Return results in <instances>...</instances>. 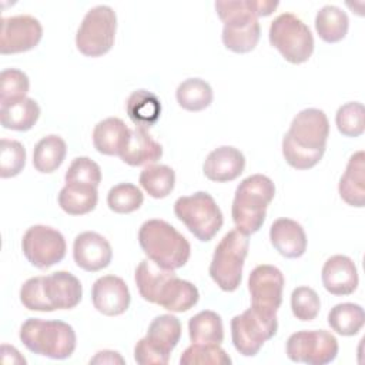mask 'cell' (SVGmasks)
Masks as SVG:
<instances>
[{"label": "cell", "instance_id": "83f0119b", "mask_svg": "<svg viewBox=\"0 0 365 365\" xmlns=\"http://www.w3.org/2000/svg\"><path fill=\"white\" fill-rule=\"evenodd\" d=\"M40 117V107L36 100L24 97L21 100L1 104L0 123L7 130L27 131Z\"/></svg>", "mask_w": 365, "mask_h": 365}, {"label": "cell", "instance_id": "8d00e7d4", "mask_svg": "<svg viewBox=\"0 0 365 365\" xmlns=\"http://www.w3.org/2000/svg\"><path fill=\"white\" fill-rule=\"evenodd\" d=\"M230 355L218 344H191L180 358L181 365H230Z\"/></svg>", "mask_w": 365, "mask_h": 365}, {"label": "cell", "instance_id": "cb8c5ba5", "mask_svg": "<svg viewBox=\"0 0 365 365\" xmlns=\"http://www.w3.org/2000/svg\"><path fill=\"white\" fill-rule=\"evenodd\" d=\"M163 155V147L157 143L145 128L135 127L131 130L125 147L123 148L120 158L133 167L150 165L158 161Z\"/></svg>", "mask_w": 365, "mask_h": 365}, {"label": "cell", "instance_id": "ba28073f", "mask_svg": "<svg viewBox=\"0 0 365 365\" xmlns=\"http://www.w3.org/2000/svg\"><path fill=\"white\" fill-rule=\"evenodd\" d=\"M269 43L292 64L305 63L314 51V37L309 27L295 14L282 13L269 26Z\"/></svg>", "mask_w": 365, "mask_h": 365}, {"label": "cell", "instance_id": "b9f144b4", "mask_svg": "<svg viewBox=\"0 0 365 365\" xmlns=\"http://www.w3.org/2000/svg\"><path fill=\"white\" fill-rule=\"evenodd\" d=\"M66 182H80L98 187L101 181L100 165L88 157H77L71 161L64 175Z\"/></svg>", "mask_w": 365, "mask_h": 365}, {"label": "cell", "instance_id": "5bb4252c", "mask_svg": "<svg viewBox=\"0 0 365 365\" xmlns=\"http://www.w3.org/2000/svg\"><path fill=\"white\" fill-rule=\"evenodd\" d=\"M43 37L41 23L29 14L1 19L0 53L16 54L34 48Z\"/></svg>", "mask_w": 365, "mask_h": 365}, {"label": "cell", "instance_id": "7a4b0ae2", "mask_svg": "<svg viewBox=\"0 0 365 365\" xmlns=\"http://www.w3.org/2000/svg\"><path fill=\"white\" fill-rule=\"evenodd\" d=\"M278 4V1L268 0L215 1L214 7L224 23L221 34L224 46L240 54L252 51L261 34L258 17L269 16Z\"/></svg>", "mask_w": 365, "mask_h": 365}, {"label": "cell", "instance_id": "6da1fadb", "mask_svg": "<svg viewBox=\"0 0 365 365\" xmlns=\"http://www.w3.org/2000/svg\"><path fill=\"white\" fill-rule=\"evenodd\" d=\"M329 135L327 114L319 108L301 110L282 138V155L297 170H308L322 158Z\"/></svg>", "mask_w": 365, "mask_h": 365}, {"label": "cell", "instance_id": "2e32d148", "mask_svg": "<svg viewBox=\"0 0 365 365\" xmlns=\"http://www.w3.org/2000/svg\"><path fill=\"white\" fill-rule=\"evenodd\" d=\"M91 301L94 308L107 317L124 314L131 302V295L123 278L104 275L96 279L91 288Z\"/></svg>", "mask_w": 365, "mask_h": 365}, {"label": "cell", "instance_id": "1f68e13d", "mask_svg": "<svg viewBox=\"0 0 365 365\" xmlns=\"http://www.w3.org/2000/svg\"><path fill=\"white\" fill-rule=\"evenodd\" d=\"M188 334L192 344H221L224 341V327L221 317L210 309L201 311L190 318Z\"/></svg>", "mask_w": 365, "mask_h": 365}, {"label": "cell", "instance_id": "74e56055", "mask_svg": "<svg viewBox=\"0 0 365 365\" xmlns=\"http://www.w3.org/2000/svg\"><path fill=\"white\" fill-rule=\"evenodd\" d=\"M364 106L359 101H349L341 106L335 115L338 131L345 137H359L365 130Z\"/></svg>", "mask_w": 365, "mask_h": 365}, {"label": "cell", "instance_id": "9c48e42d", "mask_svg": "<svg viewBox=\"0 0 365 365\" xmlns=\"http://www.w3.org/2000/svg\"><path fill=\"white\" fill-rule=\"evenodd\" d=\"M277 314L252 305L231 319L234 348L244 356H255L262 345L277 334Z\"/></svg>", "mask_w": 365, "mask_h": 365}, {"label": "cell", "instance_id": "5b68a950", "mask_svg": "<svg viewBox=\"0 0 365 365\" xmlns=\"http://www.w3.org/2000/svg\"><path fill=\"white\" fill-rule=\"evenodd\" d=\"M19 336L29 351L51 359L71 356L77 344L73 327L58 319L29 318L20 327Z\"/></svg>", "mask_w": 365, "mask_h": 365}, {"label": "cell", "instance_id": "e0dca14e", "mask_svg": "<svg viewBox=\"0 0 365 365\" xmlns=\"http://www.w3.org/2000/svg\"><path fill=\"white\" fill-rule=\"evenodd\" d=\"M73 258L81 269L96 272L110 265L113 250L110 242L98 232L84 231L74 240Z\"/></svg>", "mask_w": 365, "mask_h": 365}, {"label": "cell", "instance_id": "52a82bcc", "mask_svg": "<svg viewBox=\"0 0 365 365\" xmlns=\"http://www.w3.org/2000/svg\"><path fill=\"white\" fill-rule=\"evenodd\" d=\"M175 217L200 241L208 242L221 230L224 217L215 200L204 191L180 197L174 202Z\"/></svg>", "mask_w": 365, "mask_h": 365}, {"label": "cell", "instance_id": "4fadbf2b", "mask_svg": "<svg viewBox=\"0 0 365 365\" xmlns=\"http://www.w3.org/2000/svg\"><path fill=\"white\" fill-rule=\"evenodd\" d=\"M287 356L292 362L308 365H325L338 355L336 338L324 329L298 331L287 341Z\"/></svg>", "mask_w": 365, "mask_h": 365}, {"label": "cell", "instance_id": "7bdbcfd3", "mask_svg": "<svg viewBox=\"0 0 365 365\" xmlns=\"http://www.w3.org/2000/svg\"><path fill=\"white\" fill-rule=\"evenodd\" d=\"M20 301L30 311L51 312L44 289H43V277L29 278L20 288Z\"/></svg>", "mask_w": 365, "mask_h": 365}, {"label": "cell", "instance_id": "4316f807", "mask_svg": "<svg viewBox=\"0 0 365 365\" xmlns=\"http://www.w3.org/2000/svg\"><path fill=\"white\" fill-rule=\"evenodd\" d=\"M98 201L97 187L80 182H66L58 192L60 208L70 215H84L93 211Z\"/></svg>", "mask_w": 365, "mask_h": 365}, {"label": "cell", "instance_id": "d4e9b609", "mask_svg": "<svg viewBox=\"0 0 365 365\" xmlns=\"http://www.w3.org/2000/svg\"><path fill=\"white\" fill-rule=\"evenodd\" d=\"M131 130L121 118L108 117L98 121L93 130L94 148L104 155H120Z\"/></svg>", "mask_w": 365, "mask_h": 365}, {"label": "cell", "instance_id": "f546056e", "mask_svg": "<svg viewBox=\"0 0 365 365\" xmlns=\"http://www.w3.org/2000/svg\"><path fill=\"white\" fill-rule=\"evenodd\" d=\"M174 274V269L163 268L150 258L143 259L135 268L134 274V279L143 299L155 304V298L160 288Z\"/></svg>", "mask_w": 365, "mask_h": 365}, {"label": "cell", "instance_id": "7402d4cb", "mask_svg": "<svg viewBox=\"0 0 365 365\" xmlns=\"http://www.w3.org/2000/svg\"><path fill=\"white\" fill-rule=\"evenodd\" d=\"M200 299V292L194 284L171 275L160 288L155 304L171 312H185Z\"/></svg>", "mask_w": 365, "mask_h": 365}, {"label": "cell", "instance_id": "7c38bea8", "mask_svg": "<svg viewBox=\"0 0 365 365\" xmlns=\"http://www.w3.org/2000/svg\"><path fill=\"white\" fill-rule=\"evenodd\" d=\"M21 250L31 265L38 269H47L66 257L67 245L58 230L37 224L24 232Z\"/></svg>", "mask_w": 365, "mask_h": 365}, {"label": "cell", "instance_id": "44dd1931", "mask_svg": "<svg viewBox=\"0 0 365 365\" xmlns=\"http://www.w3.org/2000/svg\"><path fill=\"white\" fill-rule=\"evenodd\" d=\"M272 247L285 258H299L307 250V235L302 225L291 218H278L269 228Z\"/></svg>", "mask_w": 365, "mask_h": 365}, {"label": "cell", "instance_id": "484cf974", "mask_svg": "<svg viewBox=\"0 0 365 365\" xmlns=\"http://www.w3.org/2000/svg\"><path fill=\"white\" fill-rule=\"evenodd\" d=\"M125 111L135 127H143L147 130L158 121L161 115V103L154 93L140 88L128 96Z\"/></svg>", "mask_w": 365, "mask_h": 365}, {"label": "cell", "instance_id": "30bf717a", "mask_svg": "<svg viewBox=\"0 0 365 365\" xmlns=\"http://www.w3.org/2000/svg\"><path fill=\"white\" fill-rule=\"evenodd\" d=\"M117 30L115 11L106 4L90 9L76 34L77 50L87 57H100L114 44Z\"/></svg>", "mask_w": 365, "mask_h": 365}, {"label": "cell", "instance_id": "603a6c76", "mask_svg": "<svg viewBox=\"0 0 365 365\" xmlns=\"http://www.w3.org/2000/svg\"><path fill=\"white\" fill-rule=\"evenodd\" d=\"M338 191L341 198L351 207L365 205V154L362 150L354 153L342 174Z\"/></svg>", "mask_w": 365, "mask_h": 365}, {"label": "cell", "instance_id": "3957f363", "mask_svg": "<svg viewBox=\"0 0 365 365\" xmlns=\"http://www.w3.org/2000/svg\"><path fill=\"white\" fill-rule=\"evenodd\" d=\"M274 195L275 185L269 177L252 174L244 178L235 190L231 207L235 228L247 237L257 232L265 221L267 207Z\"/></svg>", "mask_w": 365, "mask_h": 365}, {"label": "cell", "instance_id": "8fae6325", "mask_svg": "<svg viewBox=\"0 0 365 365\" xmlns=\"http://www.w3.org/2000/svg\"><path fill=\"white\" fill-rule=\"evenodd\" d=\"M181 338V322L171 314L155 317L148 325L147 335L134 346V359L140 365H164L170 359L171 351Z\"/></svg>", "mask_w": 365, "mask_h": 365}, {"label": "cell", "instance_id": "ffe728a7", "mask_svg": "<svg viewBox=\"0 0 365 365\" xmlns=\"http://www.w3.org/2000/svg\"><path fill=\"white\" fill-rule=\"evenodd\" d=\"M245 168L244 154L231 145H221L212 150L202 165L205 177L215 182H227L238 178Z\"/></svg>", "mask_w": 365, "mask_h": 365}, {"label": "cell", "instance_id": "ab89813d", "mask_svg": "<svg viewBox=\"0 0 365 365\" xmlns=\"http://www.w3.org/2000/svg\"><path fill=\"white\" fill-rule=\"evenodd\" d=\"M30 81L19 68H6L0 74V103L7 104L26 97Z\"/></svg>", "mask_w": 365, "mask_h": 365}, {"label": "cell", "instance_id": "4dcf8cb0", "mask_svg": "<svg viewBox=\"0 0 365 365\" xmlns=\"http://www.w3.org/2000/svg\"><path fill=\"white\" fill-rule=\"evenodd\" d=\"M349 27V19L346 13L332 4H327L318 10L315 16V30L325 43L341 41Z\"/></svg>", "mask_w": 365, "mask_h": 365}, {"label": "cell", "instance_id": "f35d334b", "mask_svg": "<svg viewBox=\"0 0 365 365\" xmlns=\"http://www.w3.org/2000/svg\"><path fill=\"white\" fill-rule=\"evenodd\" d=\"M26 164V150L16 140L1 138L0 141V177L10 178L19 175Z\"/></svg>", "mask_w": 365, "mask_h": 365}, {"label": "cell", "instance_id": "60d3db41", "mask_svg": "<svg viewBox=\"0 0 365 365\" xmlns=\"http://www.w3.org/2000/svg\"><path fill=\"white\" fill-rule=\"evenodd\" d=\"M321 308L318 294L309 287H298L291 294V309L297 319L312 321Z\"/></svg>", "mask_w": 365, "mask_h": 365}, {"label": "cell", "instance_id": "ee69618b", "mask_svg": "<svg viewBox=\"0 0 365 365\" xmlns=\"http://www.w3.org/2000/svg\"><path fill=\"white\" fill-rule=\"evenodd\" d=\"M90 364H124V359L117 351L104 349L98 351L96 356L90 359Z\"/></svg>", "mask_w": 365, "mask_h": 365}, {"label": "cell", "instance_id": "d6a6232c", "mask_svg": "<svg viewBox=\"0 0 365 365\" xmlns=\"http://www.w3.org/2000/svg\"><path fill=\"white\" fill-rule=\"evenodd\" d=\"M365 322L364 308L354 302L336 304L328 312V324L332 331L342 336L356 335Z\"/></svg>", "mask_w": 365, "mask_h": 365}, {"label": "cell", "instance_id": "277c9868", "mask_svg": "<svg viewBox=\"0 0 365 365\" xmlns=\"http://www.w3.org/2000/svg\"><path fill=\"white\" fill-rule=\"evenodd\" d=\"M138 242L144 254L167 269L184 267L191 255L188 240L164 220H148L138 231Z\"/></svg>", "mask_w": 365, "mask_h": 365}, {"label": "cell", "instance_id": "ac0fdd59", "mask_svg": "<svg viewBox=\"0 0 365 365\" xmlns=\"http://www.w3.org/2000/svg\"><path fill=\"white\" fill-rule=\"evenodd\" d=\"M43 289L51 311L71 309L83 297V287L77 277L68 271H56L43 277Z\"/></svg>", "mask_w": 365, "mask_h": 365}, {"label": "cell", "instance_id": "9a60e30c", "mask_svg": "<svg viewBox=\"0 0 365 365\" xmlns=\"http://www.w3.org/2000/svg\"><path fill=\"white\" fill-rule=\"evenodd\" d=\"M284 284V275L277 267L267 264L255 267L248 277L251 305L277 314L282 302Z\"/></svg>", "mask_w": 365, "mask_h": 365}, {"label": "cell", "instance_id": "f1b7e54d", "mask_svg": "<svg viewBox=\"0 0 365 365\" xmlns=\"http://www.w3.org/2000/svg\"><path fill=\"white\" fill-rule=\"evenodd\" d=\"M66 154L67 145L60 135H46L33 150V165L38 173L50 174L63 164Z\"/></svg>", "mask_w": 365, "mask_h": 365}, {"label": "cell", "instance_id": "d590c367", "mask_svg": "<svg viewBox=\"0 0 365 365\" xmlns=\"http://www.w3.org/2000/svg\"><path fill=\"white\" fill-rule=\"evenodd\" d=\"M144 195L141 190L131 182H120L110 188L107 205L117 214H130L141 207Z\"/></svg>", "mask_w": 365, "mask_h": 365}, {"label": "cell", "instance_id": "e575fe53", "mask_svg": "<svg viewBox=\"0 0 365 365\" xmlns=\"http://www.w3.org/2000/svg\"><path fill=\"white\" fill-rule=\"evenodd\" d=\"M140 185L153 198H164L174 190L175 173L164 164H150L140 174Z\"/></svg>", "mask_w": 365, "mask_h": 365}, {"label": "cell", "instance_id": "8992f818", "mask_svg": "<svg viewBox=\"0 0 365 365\" xmlns=\"http://www.w3.org/2000/svg\"><path fill=\"white\" fill-rule=\"evenodd\" d=\"M248 245V237L238 230H232L215 247L208 272L222 291L232 292L240 287Z\"/></svg>", "mask_w": 365, "mask_h": 365}, {"label": "cell", "instance_id": "d6986e66", "mask_svg": "<svg viewBox=\"0 0 365 365\" xmlns=\"http://www.w3.org/2000/svg\"><path fill=\"white\" fill-rule=\"evenodd\" d=\"M324 288L332 295H351L358 287V271L346 255L329 257L321 271Z\"/></svg>", "mask_w": 365, "mask_h": 365}, {"label": "cell", "instance_id": "836d02e7", "mask_svg": "<svg viewBox=\"0 0 365 365\" xmlns=\"http://www.w3.org/2000/svg\"><path fill=\"white\" fill-rule=\"evenodd\" d=\"M211 86L198 77H191L180 83L175 91V98L180 107L187 111L205 110L212 103Z\"/></svg>", "mask_w": 365, "mask_h": 365}]
</instances>
